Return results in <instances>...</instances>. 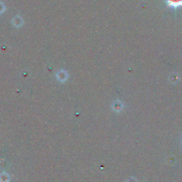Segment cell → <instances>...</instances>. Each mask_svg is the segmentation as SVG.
<instances>
[{
	"label": "cell",
	"mask_w": 182,
	"mask_h": 182,
	"mask_svg": "<svg viewBox=\"0 0 182 182\" xmlns=\"http://www.w3.org/2000/svg\"><path fill=\"white\" fill-rule=\"evenodd\" d=\"M169 4L173 6H178L182 5V0H167Z\"/></svg>",
	"instance_id": "obj_1"
}]
</instances>
